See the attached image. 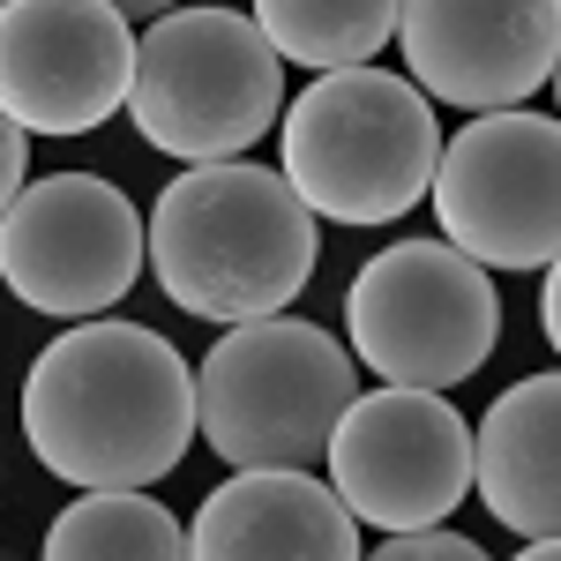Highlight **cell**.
<instances>
[{
	"mask_svg": "<svg viewBox=\"0 0 561 561\" xmlns=\"http://www.w3.org/2000/svg\"><path fill=\"white\" fill-rule=\"evenodd\" d=\"M142 240L173 307L203 322H255L285 314V300L307 293L322 262V217L293 195L285 173L217 158L165 180Z\"/></svg>",
	"mask_w": 561,
	"mask_h": 561,
	"instance_id": "7a4b0ae2",
	"label": "cell"
},
{
	"mask_svg": "<svg viewBox=\"0 0 561 561\" xmlns=\"http://www.w3.org/2000/svg\"><path fill=\"white\" fill-rule=\"evenodd\" d=\"M442 240L479 270H547L561 240V121L531 105L479 113L434 158Z\"/></svg>",
	"mask_w": 561,
	"mask_h": 561,
	"instance_id": "52a82bcc",
	"label": "cell"
},
{
	"mask_svg": "<svg viewBox=\"0 0 561 561\" xmlns=\"http://www.w3.org/2000/svg\"><path fill=\"white\" fill-rule=\"evenodd\" d=\"M142 262H150V240L128 187L98 173L23 180V195L0 210V285L38 314H60V322L105 314L135 293Z\"/></svg>",
	"mask_w": 561,
	"mask_h": 561,
	"instance_id": "ba28073f",
	"label": "cell"
},
{
	"mask_svg": "<svg viewBox=\"0 0 561 561\" xmlns=\"http://www.w3.org/2000/svg\"><path fill=\"white\" fill-rule=\"evenodd\" d=\"M472 486L486 517L524 539V561H554L561 547V382L524 375L494 397L472 434Z\"/></svg>",
	"mask_w": 561,
	"mask_h": 561,
	"instance_id": "4fadbf2b",
	"label": "cell"
},
{
	"mask_svg": "<svg viewBox=\"0 0 561 561\" xmlns=\"http://www.w3.org/2000/svg\"><path fill=\"white\" fill-rule=\"evenodd\" d=\"M135 31L113 0L0 8V113L23 135H90L128 105Z\"/></svg>",
	"mask_w": 561,
	"mask_h": 561,
	"instance_id": "30bf717a",
	"label": "cell"
},
{
	"mask_svg": "<svg viewBox=\"0 0 561 561\" xmlns=\"http://www.w3.org/2000/svg\"><path fill=\"white\" fill-rule=\"evenodd\" d=\"M375 554H382V561H479V539L449 531V524H412V531L382 539Z\"/></svg>",
	"mask_w": 561,
	"mask_h": 561,
	"instance_id": "2e32d148",
	"label": "cell"
},
{
	"mask_svg": "<svg viewBox=\"0 0 561 561\" xmlns=\"http://www.w3.org/2000/svg\"><path fill=\"white\" fill-rule=\"evenodd\" d=\"M113 8H121V15H128V23H135V15H165L173 0H113Z\"/></svg>",
	"mask_w": 561,
	"mask_h": 561,
	"instance_id": "d6986e66",
	"label": "cell"
},
{
	"mask_svg": "<svg viewBox=\"0 0 561 561\" xmlns=\"http://www.w3.org/2000/svg\"><path fill=\"white\" fill-rule=\"evenodd\" d=\"M352 359L404 389H457L502 337V293L449 240H389L345 285Z\"/></svg>",
	"mask_w": 561,
	"mask_h": 561,
	"instance_id": "8992f818",
	"label": "cell"
},
{
	"mask_svg": "<svg viewBox=\"0 0 561 561\" xmlns=\"http://www.w3.org/2000/svg\"><path fill=\"white\" fill-rule=\"evenodd\" d=\"M128 113L180 165L248 158L285 113V60L240 8H165L135 38Z\"/></svg>",
	"mask_w": 561,
	"mask_h": 561,
	"instance_id": "277c9868",
	"label": "cell"
},
{
	"mask_svg": "<svg viewBox=\"0 0 561 561\" xmlns=\"http://www.w3.org/2000/svg\"><path fill=\"white\" fill-rule=\"evenodd\" d=\"M322 465H330L337 502L375 531L442 524L472 494V420L442 389L382 382L375 397L345 404Z\"/></svg>",
	"mask_w": 561,
	"mask_h": 561,
	"instance_id": "9c48e42d",
	"label": "cell"
},
{
	"mask_svg": "<svg viewBox=\"0 0 561 561\" xmlns=\"http://www.w3.org/2000/svg\"><path fill=\"white\" fill-rule=\"evenodd\" d=\"M285 128V180L330 225H397L420 210L442 158V121L412 76H389L375 60L322 68L300 105L277 113Z\"/></svg>",
	"mask_w": 561,
	"mask_h": 561,
	"instance_id": "3957f363",
	"label": "cell"
},
{
	"mask_svg": "<svg viewBox=\"0 0 561 561\" xmlns=\"http://www.w3.org/2000/svg\"><path fill=\"white\" fill-rule=\"evenodd\" d=\"M23 180H31V135L15 128L8 113H0V210L23 195Z\"/></svg>",
	"mask_w": 561,
	"mask_h": 561,
	"instance_id": "e0dca14e",
	"label": "cell"
},
{
	"mask_svg": "<svg viewBox=\"0 0 561 561\" xmlns=\"http://www.w3.org/2000/svg\"><path fill=\"white\" fill-rule=\"evenodd\" d=\"M0 8H8V0H0Z\"/></svg>",
	"mask_w": 561,
	"mask_h": 561,
	"instance_id": "ffe728a7",
	"label": "cell"
},
{
	"mask_svg": "<svg viewBox=\"0 0 561 561\" xmlns=\"http://www.w3.org/2000/svg\"><path fill=\"white\" fill-rule=\"evenodd\" d=\"M397 45L434 105L502 113L554 76L561 0H397Z\"/></svg>",
	"mask_w": 561,
	"mask_h": 561,
	"instance_id": "8fae6325",
	"label": "cell"
},
{
	"mask_svg": "<svg viewBox=\"0 0 561 561\" xmlns=\"http://www.w3.org/2000/svg\"><path fill=\"white\" fill-rule=\"evenodd\" d=\"M195 561H359V517L314 465H248L187 524Z\"/></svg>",
	"mask_w": 561,
	"mask_h": 561,
	"instance_id": "7c38bea8",
	"label": "cell"
},
{
	"mask_svg": "<svg viewBox=\"0 0 561 561\" xmlns=\"http://www.w3.org/2000/svg\"><path fill=\"white\" fill-rule=\"evenodd\" d=\"M539 322H547V337H561V277H554V262L539 270Z\"/></svg>",
	"mask_w": 561,
	"mask_h": 561,
	"instance_id": "ac0fdd59",
	"label": "cell"
},
{
	"mask_svg": "<svg viewBox=\"0 0 561 561\" xmlns=\"http://www.w3.org/2000/svg\"><path fill=\"white\" fill-rule=\"evenodd\" d=\"M359 397V359L330 330L293 314L225 322L195 367V434L232 472L248 465H322L330 427Z\"/></svg>",
	"mask_w": 561,
	"mask_h": 561,
	"instance_id": "5b68a950",
	"label": "cell"
},
{
	"mask_svg": "<svg viewBox=\"0 0 561 561\" xmlns=\"http://www.w3.org/2000/svg\"><path fill=\"white\" fill-rule=\"evenodd\" d=\"M23 442L68 486H150L195 449V375L158 330L90 314L31 359Z\"/></svg>",
	"mask_w": 561,
	"mask_h": 561,
	"instance_id": "6da1fadb",
	"label": "cell"
},
{
	"mask_svg": "<svg viewBox=\"0 0 561 561\" xmlns=\"http://www.w3.org/2000/svg\"><path fill=\"white\" fill-rule=\"evenodd\" d=\"M187 531L165 502L142 486H83L76 510H60L45 531V561H180Z\"/></svg>",
	"mask_w": 561,
	"mask_h": 561,
	"instance_id": "5bb4252c",
	"label": "cell"
},
{
	"mask_svg": "<svg viewBox=\"0 0 561 561\" xmlns=\"http://www.w3.org/2000/svg\"><path fill=\"white\" fill-rule=\"evenodd\" d=\"M255 31L277 45V60L359 68L397 38V0H255Z\"/></svg>",
	"mask_w": 561,
	"mask_h": 561,
	"instance_id": "9a60e30c",
	"label": "cell"
}]
</instances>
